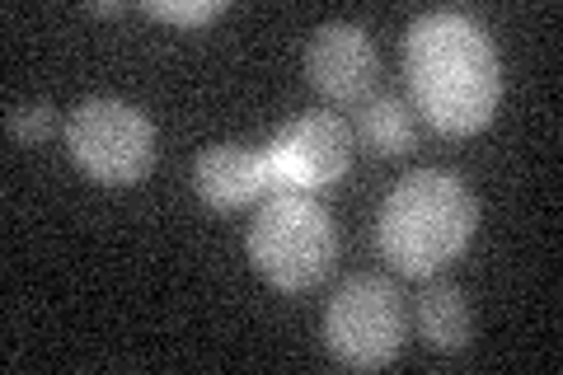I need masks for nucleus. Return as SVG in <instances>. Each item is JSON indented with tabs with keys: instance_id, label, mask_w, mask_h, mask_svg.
<instances>
[{
	"instance_id": "obj_2",
	"label": "nucleus",
	"mask_w": 563,
	"mask_h": 375,
	"mask_svg": "<svg viewBox=\"0 0 563 375\" xmlns=\"http://www.w3.org/2000/svg\"><path fill=\"white\" fill-rule=\"evenodd\" d=\"M474 225H479V202L461 174L413 169L385 192L376 244L404 277H432L465 254Z\"/></svg>"
},
{
	"instance_id": "obj_7",
	"label": "nucleus",
	"mask_w": 563,
	"mask_h": 375,
	"mask_svg": "<svg viewBox=\"0 0 563 375\" xmlns=\"http://www.w3.org/2000/svg\"><path fill=\"white\" fill-rule=\"evenodd\" d=\"M306 76L329 103H362L376 89L380 57L362 24L329 20L306 43Z\"/></svg>"
},
{
	"instance_id": "obj_9",
	"label": "nucleus",
	"mask_w": 563,
	"mask_h": 375,
	"mask_svg": "<svg viewBox=\"0 0 563 375\" xmlns=\"http://www.w3.org/2000/svg\"><path fill=\"white\" fill-rule=\"evenodd\" d=\"M418 333L422 343L432 352H465L470 338H474V310L461 287H451V282H432L428 291L418 296Z\"/></svg>"
},
{
	"instance_id": "obj_12",
	"label": "nucleus",
	"mask_w": 563,
	"mask_h": 375,
	"mask_svg": "<svg viewBox=\"0 0 563 375\" xmlns=\"http://www.w3.org/2000/svg\"><path fill=\"white\" fill-rule=\"evenodd\" d=\"M146 14H151V20H165V24L202 29L211 20H221L225 0H146Z\"/></svg>"
},
{
	"instance_id": "obj_6",
	"label": "nucleus",
	"mask_w": 563,
	"mask_h": 375,
	"mask_svg": "<svg viewBox=\"0 0 563 375\" xmlns=\"http://www.w3.org/2000/svg\"><path fill=\"white\" fill-rule=\"evenodd\" d=\"M277 188H329L352 165V128L333 113H301L268 141Z\"/></svg>"
},
{
	"instance_id": "obj_10",
	"label": "nucleus",
	"mask_w": 563,
	"mask_h": 375,
	"mask_svg": "<svg viewBox=\"0 0 563 375\" xmlns=\"http://www.w3.org/2000/svg\"><path fill=\"white\" fill-rule=\"evenodd\" d=\"M352 141H362L372 155L380 159H395V155H409L418 128H413V113L399 95H366L357 103V118H352Z\"/></svg>"
},
{
	"instance_id": "obj_3",
	"label": "nucleus",
	"mask_w": 563,
	"mask_h": 375,
	"mask_svg": "<svg viewBox=\"0 0 563 375\" xmlns=\"http://www.w3.org/2000/svg\"><path fill=\"white\" fill-rule=\"evenodd\" d=\"M250 263L268 287L301 296L333 273L339 258V230L320 198L296 188H277L258 202L254 225H250Z\"/></svg>"
},
{
	"instance_id": "obj_4",
	"label": "nucleus",
	"mask_w": 563,
	"mask_h": 375,
	"mask_svg": "<svg viewBox=\"0 0 563 375\" xmlns=\"http://www.w3.org/2000/svg\"><path fill=\"white\" fill-rule=\"evenodd\" d=\"M66 151L99 188H132L155 169V128L136 103L95 95L70 109Z\"/></svg>"
},
{
	"instance_id": "obj_1",
	"label": "nucleus",
	"mask_w": 563,
	"mask_h": 375,
	"mask_svg": "<svg viewBox=\"0 0 563 375\" xmlns=\"http://www.w3.org/2000/svg\"><path fill=\"white\" fill-rule=\"evenodd\" d=\"M404 76L418 113L446 136L484 132L503 99L488 29L465 10H428L404 33Z\"/></svg>"
},
{
	"instance_id": "obj_8",
	"label": "nucleus",
	"mask_w": 563,
	"mask_h": 375,
	"mask_svg": "<svg viewBox=\"0 0 563 375\" xmlns=\"http://www.w3.org/2000/svg\"><path fill=\"white\" fill-rule=\"evenodd\" d=\"M192 188L211 211H240L263 202L268 192H277L273 178V159L268 146H244V141H221V146H207L192 165Z\"/></svg>"
},
{
	"instance_id": "obj_5",
	"label": "nucleus",
	"mask_w": 563,
	"mask_h": 375,
	"mask_svg": "<svg viewBox=\"0 0 563 375\" xmlns=\"http://www.w3.org/2000/svg\"><path fill=\"white\" fill-rule=\"evenodd\" d=\"M404 296L395 291L390 277L357 273L333 291L324 310V348L333 362H343L352 371H380L390 366L404 348Z\"/></svg>"
},
{
	"instance_id": "obj_11",
	"label": "nucleus",
	"mask_w": 563,
	"mask_h": 375,
	"mask_svg": "<svg viewBox=\"0 0 563 375\" xmlns=\"http://www.w3.org/2000/svg\"><path fill=\"white\" fill-rule=\"evenodd\" d=\"M57 132V109L43 99L29 103H5V136L20 141V146H43V141Z\"/></svg>"
},
{
	"instance_id": "obj_13",
	"label": "nucleus",
	"mask_w": 563,
	"mask_h": 375,
	"mask_svg": "<svg viewBox=\"0 0 563 375\" xmlns=\"http://www.w3.org/2000/svg\"><path fill=\"white\" fill-rule=\"evenodd\" d=\"M90 10H95V14H122L128 5H118V0H90Z\"/></svg>"
}]
</instances>
